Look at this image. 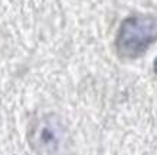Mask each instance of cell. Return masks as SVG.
<instances>
[{"label":"cell","mask_w":157,"mask_h":155,"mask_svg":"<svg viewBox=\"0 0 157 155\" xmlns=\"http://www.w3.org/2000/svg\"><path fill=\"white\" fill-rule=\"evenodd\" d=\"M154 42H157V17L151 14H133L120 24L115 49L124 59H136Z\"/></svg>","instance_id":"cell-1"},{"label":"cell","mask_w":157,"mask_h":155,"mask_svg":"<svg viewBox=\"0 0 157 155\" xmlns=\"http://www.w3.org/2000/svg\"><path fill=\"white\" fill-rule=\"evenodd\" d=\"M153 69H154V73L157 75V57H156V61H154V65H153Z\"/></svg>","instance_id":"cell-3"},{"label":"cell","mask_w":157,"mask_h":155,"mask_svg":"<svg viewBox=\"0 0 157 155\" xmlns=\"http://www.w3.org/2000/svg\"><path fill=\"white\" fill-rule=\"evenodd\" d=\"M28 141L38 155H62L67 149L68 132L59 116L45 113L29 124Z\"/></svg>","instance_id":"cell-2"}]
</instances>
